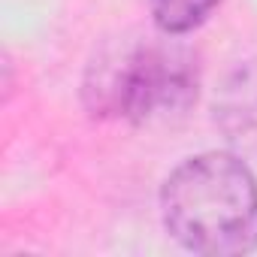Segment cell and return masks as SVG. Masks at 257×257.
<instances>
[{"instance_id": "1", "label": "cell", "mask_w": 257, "mask_h": 257, "mask_svg": "<svg viewBox=\"0 0 257 257\" xmlns=\"http://www.w3.org/2000/svg\"><path fill=\"white\" fill-rule=\"evenodd\" d=\"M167 233L194 254L236 257L257 248V179L227 152L182 161L164 182Z\"/></svg>"}, {"instance_id": "2", "label": "cell", "mask_w": 257, "mask_h": 257, "mask_svg": "<svg viewBox=\"0 0 257 257\" xmlns=\"http://www.w3.org/2000/svg\"><path fill=\"white\" fill-rule=\"evenodd\" d=\"M197 58L179 40H134L106 49L88 70L85 103L94 115L149 121L197 100Z\"/></svg>"}, {"instance_id": "3", "label": "cell", "mask_w": 257, "mask_h": 257, "mask_svg": "<svg viewBox=\"0 0 257 257\" xmlns=\"http://www.w3.org/2000/svg\"><path fill=\"white\" fill-rule=\"evenodd\" d=\"M218 121L233 143L257 149V64H245L227 79Z\"/></svg>"}, {"instance_id": "4", "label": "cell", "mask_w": 257, "mask_h": 257, "mask_svg": "<svg viewBox=\"0 0 257 257\" xmlns=\"http://www.w3.org/2000/svg\"><path fill=\"white\" fill-rule=\"evenodd\" d=\"M221 0H152V19L161 34L182 37L200 28Z\"/></svg>"}]
</instances>
